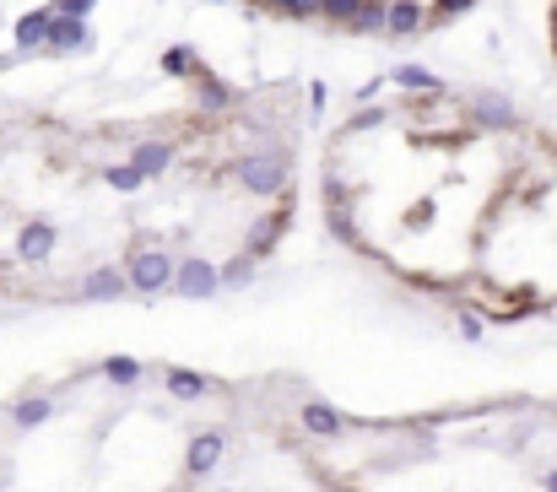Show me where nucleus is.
I'll list each match as a JSON object with an SVG mask.
<instances>
[{
    "label": "nucleus",
    "mask_w": 557,
    "mask_h": 492,
    "mask_svg": "<svg viewBox=\"0 0 557 492\" xmlns=\"http://www.w3.org/2000/svg\"><path fill=\"white\" fill-rule=\"evenodd\" d=\"M238 184L249 195H282L287 190V157L282 152H249L238 157Z\"/></svg>",
    "instance_id": "nucleus-1"
},
{
    "label": "nucleus",
    "mask_w": 557,
    "mask_h": 492,
    "mask_svg": "<svg viewBox=\"0 0 557 492\" xmlns=\"http://www.w3.org/2000/svg\"><path fill=\"white\" fill-rule=\"evenodd\" d=\"M125 282H130V292H141V298H157V292H168V282H174V260H168L163 249H136V255L125 260Z\"/></svg>",
    "instance_id": "nucleus-2"
},
{
    "label": "nucleus",
    "mask_w": 557,
    "mask_h": 492,
    "mask_svg": "<svg viewBox=\"0 0 557 492\" xmlns=\"http://www.w3.org/2000/svg\"><path fill=\"white\" fill-rule=\"evenodd\" d=\"M168 292H179V298H217V292H222L217 265L201 260V255L174 260V282H168Z\"/></svg>",
    "instance_id": "nucleus-3"
},
{
    "label": "nucleus",
    "mask_w": 557,
    "mask_h": 492,
    "mask_svg": "<svg viewBox=\"0 0 557 492\" xmlns=\"http://www.w3.org/2000/svg\"><path fill=\"white\" fill-rule=\"evenodd\" d=\"M98 38H92L87 17H65V11H55L49 17V33H44V49L49 55H71V49H92Z\"/></svg>",
    "instance_id": "nucleus-4"
},
{
    "label": "nucleus",
    "mask_w": 557,
    "mask_h": 492,
    "mask_svg": "<svg viewBox=\"0 0 557 492\" xmlns=\"http://www.w3.org/2000/svg\"><path fill=\"white\" fill-rule=\"evenodd\" d=\"M428 28V6L422 0H390L384 6V38H417Z\"/></svg>",
    "instance_id": "nucleus-5"
},
{
    "label": "nucleus",
    "mask_w": 557,
    "mask_h": 492,
    "mask_svg": "<svg viewBox=\"0 0 557 492\" xmlns=\"http://www.w3.org/2000/svg\"><path fill=\"white\" fill-rule=\"evenodd\" d=\"M222 449H228V438H222L217 428H211V433H195L190 449H184V471H190V476H211L222 465Z\"/></svg>",
    "instance_id": "nucleus-6"
},
{
    "label": "nucleus",
    "mask_w": 557,
    "mask_h": 492,
    "mask_svg": "<svg viewBox=\"0 0 557 492\" xmlns=\"http://www.w3.org/2000/svg\"><path fill=\"white\" fill-rule=\"evenodd\" d=\"M287 228H293V206H276L271 211V217H260L255 222V233H249V260H265V255H271V249H276V238H282Z\"/></svg>",
    "instance_id": "nucleus-7"
},
{
    "label": "nucleus",
    "mask_w": 557,
    "mask_h": 492,
    "mask_svg": "<svg viewBox=\"0 0 557 492\" xmlns=\"http://www.w3.org/2000/svg\"><path fill=\"white\" fill-rule=\"evenodd\" d=\"M55 244H60V228H55V222H28V228L17 233V260L38 265V260L55 255Z\"/></svg>",
    "instance_id": "nucleus-8"
},
{
    "label": "nucleus",
    "mask_w": 557,
    "mask_h": 492,
    "mask_svg": "<svg viewBox=\"0 0 557 492\" xmlns=\"http://www.w3.org/2000/svg\"><path fill=\"white\" fill-rule=\"evenodd\" d=\"M190 87H195V98H201V109H211V114H222V109H228V103H233V87L222 82L217 71H206L201 60L190 65Z\"/></svg>",
    "instance_id": "nucleus-9"
},
{
    "label": "nucleus",
    "mask_w": 557,
    "mask_h": 492,
    "mask_svg": "<svg viewBox=\"0 0 557 492\" xmlns=\"http://www.w3.org/2000/svg\"><path fill=\"white\" fill-rule=\"evenodd\" d=\"M298 422H303V433H309V438H341V433H347V417H341L336 406H325V401H309L298 411Z\"/></svg>",
    "instance_id": "nucleus-10"
},
{
    "label": "nucleus",
    "mask_w": 557,
    "mask_h": 492,
    "mask_svg": "<svg viewBox=\"0 0 557 492\" xmlns=\"http://www.w3.org/2000/svg\"><path fill=\"white\" fill-rule=\"evenodd\" d=\"M471 119H476V125H487V130H509L514 125V103L503 98V92H476V98H471Z\"/></svg>",
    "instance_id": "nucleus-11"
},
{
    "label": "nucleus",
    "mask_w": 557,
    "mask_h": 492,
    "mask_svg": "<svg viewBox=\"0 0 557 492\" xmlns=\"http://www.w3.org/2000/svg\"><path fill=\"white\" fill-rule=\"evenodd\" d=\"M49 17H55V6H44V11H28V17H17V28H11V38H17V55H33V49H44Z\"/></svg>",
    "instance_id": "nucleus-12"
},
{
    "label": "nucleus",
    "mask_w": 557,
    "mask_h": 492,
    "mask_svg": "<svg viewBox=\"0 0 557 492\" xmlns=\"http://www.w3.org/2000/svg\"><path fill=\"white\" fill-rule=\"evenodd\" d=\"M130 282H125V271L119 265H98V271H87V282H82V298H92V303H109V298H119Z\"/></svg>",
    "instance_id": "nucleus-13"
},
{
    "label": "nucleus",
    "mask_w": 557,
    "mask_h": 492,
    "mask_svg": "<svg viewBox=\"0 0 557 492\" xmlns=\"http://www.w3.org/2000/svg\"><path fill=\"white\" fill-rule=\"evenodd\" d=\"M163 384H168V395H174V401H201V395H211V379H201L195 368H168Z\"/></svg>",
    "instance_id": "nucleus-14"
},
{
    "label": "nucleus",
    "mask_w": 557,
    "mask_h": 492,
    "mask_svg": "<svg viewBox=\"0 0 557 492\" xmlns=\"http://www.w3.org/2000/svg\"><path fill=\"white\" fill-rule=\"evenodd\" d=\"M130 163L141 168V179H157V174H168V163H174V146L168 141H141Z\"/></svg>",
    "instance_id": "nucleus-15"
},
{
    "label": "nucleus",
    "mask_w": 557,
    "mask_h": 492,
    "mask_svg": "<svg viewBox=\"0 0 557 492\" xmlns=\"http://www.w3.org/2000/svg\"><path fill=\"white\" fill-rule=\"evenodd\" d=\"M384 82H395V87H406V92H444V82L428 71V65H395Z\"/></svg>",
    "instance_id": "nucleus-16"
},
{
    "label": "nucleus",
    "mask_w": 557,
    "mask_h": 492,
    "mask_svg": "<svg viewBox=\"0 0 557 492\" xmlns=\"http://www.w3.org/2000/svg\"><path fill=\"white\" fill-rule=\"evenodd\" d=\"M384 6L390 0H363V6L352 11V22L341 33H357V38H374V33H384Z\"/></svg>",
    "instance_id": "nucleus-17"
},
{
    "label": "nucleus",
    "mask_w": 557,
    "mask_h": 492,
    "mask_svg": "<svg viewBox=\"0 0 557 492\" xmlns=\"http://www.w3.org/2000/svg\"><path fill=\"white\" fill-rule=\"evenodd\" d=\"M49 411H55V401H49V395H28V401H17L11 422H17V428H38V422H49Z\"/></svg>",
    "instance_id": "nucleus-18"
},
{
    "label": "nucleus",
    "mask_w": 557,
    "mask_h": 492,
    "mask_svg": "<svg viewBox=\"0 0 557 492\" xmlns=\"http://www.w3.org/2000/svg\"><path fill=\"white\" fill-rule=\"evenodd\" d=\"M103 184H109V190H119V195H130V190H141V168L136 163H114V168H103Z\"/></svg>",
    "instance_id": "nucleus-19"
},
{
    "label": "nucleus",
    "mask_w": 557,
    "mask_h": 492,
    "mask_svg": "<svg viewBox=\"0 0 557 492\" xmlns=\"http://www.w3.org/2000/svg\"><path fill=\"white\" fill-rule=\"evenodd\" d=\"M357 6H363V0H320V22L325 28H347Z\"/></svg>",
    "instance_id": "nucleus-20"
},
{
    "label": "nucleus",
    "mask_w": 557,
    "mask_h": 492,
    "mask_svg": "<svg viewBox=\"0 0 557 492\" xmlns=\"http://www.w3.org/2000/svg\"><path fill=\"white\" fill-rule=\"evenodd\" d=\"M103 379H114V384H136V379H141V363L119 352V357H109V363H103Z\"/></svg>",
    "instance_id": "nucleus-21"
},
{
    "label": "nucleus",
    "mask_w": 557,
    "mask_h": 492,
    "mask_svg": "<svg viewBox=\"0 0 557 492\" xmlns=\"http://www.w3.org/2000/svg\"><path fill=\"white\" fill-rule=\"evenodd\" d=\"M476 0H433V11H428V28H444V22H455L460 11H471Z\"/></svg>",
    "instance_id": "nucleus-22"
},
{
    "label": "nucleus",
    "mask_w": 557,
    "mask_h": 492,
    "mask_svg": "<svg viewBox=\"0 0 557 492\" xmlns=\"http://www.w3.org/2000/svg\"><path fill=\"white\" fill-rule=\"evenodd\" d=\"M190 65H195V49L190 44H174L163 55V76H190Z\"/></svg>",
    "instance_id": "nucleus-23"
},
{
    "label": "nucleus",
    "mask_w": 557,
    "mask_h": 492,
    "mask_svg": "<svg viewBox=\"0 0 557 492\" xmlns=\"http://www.w3.org/2000/svg\"><path fill=\"white\" fill-rule=\"evenodd\" d=\"M271 11H282V17L303 22V17H320V0H271Z\"/></svg>",
    "instance_id": "nucleus-24"
},
{
    "label": "nucleus",
    "mask_w": 557,
    "mask_h": 492,
    "mask_svg": "<svg viewBox=\"0 0 557 492\" xmlns=\"http://www.w3.org/2000/svg\"><path fill=\"white\" fill-rule=\"evenodd\" d=\"M249 271H255V260H249V255H238V260H228V265L217 271V282H249Z\"/></svg>",
    "instance_id": "nucleus-25"
},
{
    "label": "nucleus",
    "mask_w": 557,
    "mask_h": 492,
    "mask_svg": "<svg viewBox=\"0 0 557 492\" xmlns=\"http://www.w3.org/2000/svg\"><path fill=\"white\" fill-rule=\"evenodd\" d=\"M92 6H98V0H55V11H65V17H87Z\"/></svg>",
    "instance_id": "nucleus-26"
},
{
    "label": "nucleus",
    "mask_w": 557,
    "mask_h": 492,
    "mask_svg": "<svg viewBox=\"0 0 557 492\" xmlns=\"http://www.w3.org/2000/svg\"><path fill=\"white\" fill-rule=\"evenodd\" d=\"M379 119H384V109H363V114H357V119H352V130H374V125H379Z\"/></svg>",
    "instance_id": "nucleus-27"
},
{
    "label": "nucleus",
    "mask_w": 557,
    "mask_h": 492,
    "mask_svg": "<svg viewBox=\"0 0 557 492\" xmlns=\"http://www.w3.org/2000/svg\"><path fill=\"white\" fill-rule=\"evenodd\" d=\"M460 336H466V341H482V319L460 314Z\"/></svg>",
    "instance_id": "nucleus-28"
},
{
    "label": "nucleus",
    "mask_w": 557,
    "mask_h": 492,
    "mask_svg": "<svg viewBox=\"0 0 557 492\" xmlns=\"http://www.w3.org/2000/svg\"><path fill=\"white\" fill-rule=\"evenodd\" d=\"M541 487H547V492H557V465H552L547 476H541Z\"/></svg>",
    "instance_id": "nucleus-29"
},
{
    "label": "nucleus",
    "mask_w": 557,
    "mask_h": 492,
    "mask_svg": "<svg viewBox=\"0 0 557 492\" xmlns=\"http://www.w3.org/2000/svg\"><path fill=\"white\" fill-rule=\"evenodd\" d=\"M552 55H557V6H552Z\"/></svg>",
    "instance_id": "nucleus-30"
},
{
    "label": "nucleus",
    "mask_w": 557,
    "mask_h": 492,
    "mask_svg": "<svg viewBox=\"0 0 557 492\" xmlns=\"http://www.w3.org/2000/svg\"><path fill=\"white\" fill-rule=\"evenodd\" d=\"M330 492H352V487H330Z\"/></svg>",
    "instance_id": "nucleus-31"
},
{
    "label": "nucleus",
    "mask_w": 557,
    "mask_h": 492,
    "mask_svg": "<svg viewBox=\"0 0 557 492\" xmlns=\"http://www.w3.org/2000/svg\"><path fill=\"white\" fill-rule=\"evenodd\" d=\"M211 6H222V0H211Z\"/></svg>",
    "instance_id": "nucleus-32"
}]
</instances>
